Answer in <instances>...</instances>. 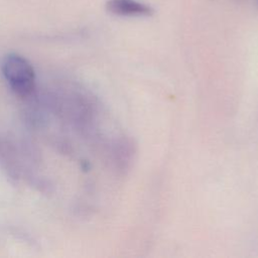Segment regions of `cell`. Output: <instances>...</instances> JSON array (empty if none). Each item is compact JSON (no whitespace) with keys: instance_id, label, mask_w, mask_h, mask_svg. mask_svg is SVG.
I'll return each mask as SVG.
<instances>
[{"instance_id":"obj_1","label":"cell","mask_w":258,"mask_h":258,"mask_svg":"<svg viewBox=\"0 0 258 258\" xmlns=\"http://www.w3.org/2000/svg\"><path fill=\"white\" fill-rule=\"evenodd\" d=\"M1 71L13 92L29 96L35 87V73L30 62L17 53H8L1 59Z\"/></svg>"},{"instance_id":"obj_2","label":"cell","mask_w":258,"mask_h":258,"mask_svg":"<svg viewBox=\"0 0 258 258\" xmlns=\"http://www.w3.org/2000/svg\"><path fill=\"white\" fill-rule=\"evenodd\" d=\"M106 8L120 17H147L153 13L150 5L139 0H108Z\"/></svg>"}]
</instances>
